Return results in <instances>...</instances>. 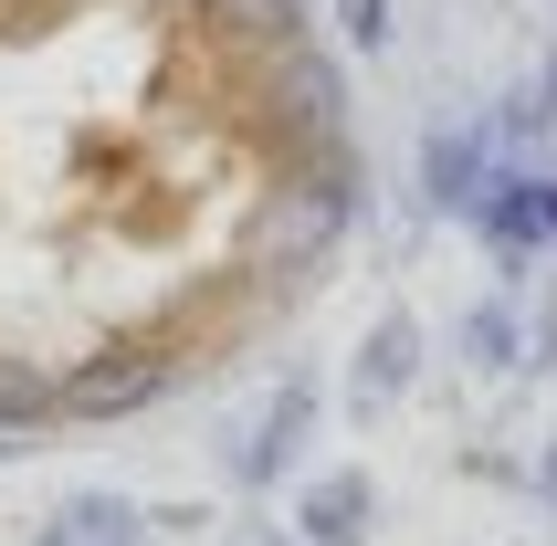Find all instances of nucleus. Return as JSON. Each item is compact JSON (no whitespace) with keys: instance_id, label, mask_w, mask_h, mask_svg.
Masks as SVG:
<instances>
[{"instance_id":"nucleus-1","label":"nucleus","mask_w":557,"mask_h":546,"mask_svg":"<svg viewBox=\"0 0 557 546\" xmlns=\"http://www.w3.org/2000/svg\"><path fill=\"white\" fill-rule=\"evenodd\" d=\"M53 546H137V536H126V516L85 505V516H63V536H53Z\"/></svg>"}]
</instances>
